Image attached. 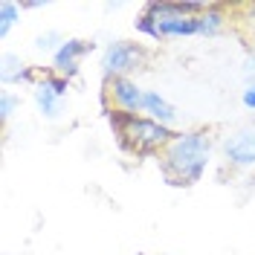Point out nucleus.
Masks as SVG:
<instances>
[{
    "label": "nucleus",
    "instance_id": "f257e3e1",
    "mask_svg": "<svg viewBox=\"0 0 255 255\" xmlns=\"http://www.w3.org/2000/svg\"><path fill=\"white\" fill-rule=\"evenodd\" d=\"M215 145H218V136L206 125L177 130L174 139L165 145L162 154L157 157L162 180L171 189H191V186H197L203 180V174H206V168L212 165Z\"/></svg>",
    "mask_w": 255,
    "mask_h": 255
},
{
    "label": "nucleus",
    "instance_id": "f03ea898",
    "mask_svg": "<svg viewBox=\"0 0 255 255\" xmlns=\"http://www.w3.org/2000/svg\"><path fill=\"white\" fill-rule=\"evenodd\" d=\"M111 125L119 151H125L133 159H157L162 148L174 139V128L159 125L151 116L142 113H128V111H108L105 113Z\"/></svg>",
    "mask_w": 255,
    "mask_h": 255
},
{
    "label": "nucleus",
    "instance_id": "7ed1b4c3",
    "mask_svg": "<svg viewBox=\"0 0 255 255\" xmlns=\"http://www.w3.org/2000/svg\"><path fill=\"white\" fill-rule=\"evenodd\" d=\"M151 61V49L136 41H111L102 49V79H116V76H130L145 70Z\"/></svg>",
    "mask_w": 255,
    "mask_h": 255
},
{
    "label": "nucleus",
    "instance_id": "20e7f679",
    "mask_svg": "<svg viewBox=\"0 0 255 255\" xmlns=\"http://www.w3.org/2000/svg\"><path fill=\"white\" fill-rule=\"evenodd\" d=\"M221 154H223V168L229 171H255V122L238 125L221 139Z\"/></svg>",
    "mask_w": 255,
    "mask_h": 255
},
{
    "label": "nucleus",
    "instance_id": "39448f33",
    "mask_svg": "<svg viewBox=\"0 0 255 255\" xmlns=\"http://www.w3.org/2000/svg\"><path fill=\"white\" fill-rule=\"evenodd\" d=\"M145 87L136 84L130 76H116V79H102V113L108 111H128V113H142Z\"/></svg>",
    "mask_w": 255,
    "mask_h": 255
},
{
    "label": "nucleus",
    "instance_id": "423d86ee",
    "mask_svg": "<svg viewBox=\"0 0 255 255\" xmlns=\"http://www.w3.org/2000/svg\"><path fill=\"white\" fill-rule=\"evenodd\" d=\"M96 49V41H87V38H67L61 44V49L52 55V70L58 76H67L73 81L81 73V61Z\"/></svg>",
    "mask_w": 255,
    "mask_h": 255
},
{
    "label": "nucleus",
    "instance_id": "0eeeda50",
    "mask_svg": "<svg viewBox=\"0 0 255 255\" xmlns=\"http://www.w3.org/2000/svg\"><path fill=\"white\" fill-rule=\"evenodd\" d=\"M142 116H151L154 122L159 125H168L174 128V122L180 119V111L174 105L159 93V90H145V99H142Z\"/></svg>",
    "mask_w": 255,
    "mask_h": 255
},
{
    "label": "nucleus",
    "instance_id": "6e6552de",
    "mask_svg": "<svg viewBox=\"0 0 255 255\" xmlns=\"http://www.w3.org/2000/svg\"><path fill=\"white\" fill-rule=\"evenodd\" d=\"M32 99H35V105H38V113L47 119V122H55L58 116L64 113V99L52 87H49L47 81V73H44V79L35 84V90H32Z\"/></svg>",
    "mask_w": 255,
    "mask_h": 255
},
{
    "label": "nucleus",
    "instance_id": "1a4fd4ad",
    "mask_svg": "<svg viewBox=\"0 0 255 255\" xmlns=\"http://www.w3.org/2000/svg\"><path fill=\"white\" fill-rule=\"evenodd\" d=\"M229 23V9L223 3H209L203 15H197V35L200 38H218Z\"/></svg>",
    "mask_w": 255,
    "mask_h": 255
},
{
    "label": "nucleus",
    "instance_id": "9d476101",
    "mask_svg": "<svg viewBox=\"0 0 255 255\" xmlns=\"http://www.w3.org/2000/svg\"><path fill=\"white\" fill-rule=\"evenodd\" d=\"M159 32H162L165 41L191 38V35H197V17H162L159 20Z\"/></svg>",
    "mask_w": 255,
    "mask_h": 255
},
{
    "label": "nucleus",
    "instance_id": "9b49d317",
    "mask_svg": "<svg viewBox=\"0 0 255 255\" xmlns=\"http://www.w3.org/2000/svg\"><path fill=\"white\" fill-rule=\"evenodd\" d=\"M26 67L29 64H23V58L17 52H3V58H0V84H3V90H9L12 84H17V79L23 76Z\"/></svg>",
    "mask_w": 255,
    "mask_h": 255
},
{
    "label": "nucleus",
    "instance_id": "f8f14e48",
    "mask_svg": "<svg viewBox=\"0 0 255 255\" xmlns=\"http://www.w3.org/2000/svg\"><path fill=\"white\" fill-rule=\"evenodd\" d=\"M20 3L15 0H0V38H9V32L17 26L20 20Z\"/></svg>",
    "mask_w": 255,
    "mask_h": 255
},
{
    "label": "nucleus",
    "instance_id": "ddd939ff",
    "mask_svg": "<svg viewBox=\"0 0 255 255\" xmlns=\"http://www.w3.org/2000/svg\"><path fill=\"white\" fill-rule=\"evenodd\" d=\"M133 29L139 32V35H145V38H151V41H157V44L165 41L162 32H159V20L154 15H148V12H139V15L133 17Z\"/></svg>",
    "mask_w": 255,
    "mask_h": 255
},
{
    "label": "nucleus",
    "instance_id": "4468645a",
    "mask_svg": "<svg viewBox=\"0 0 255 255\" xmlns=\"http://www.w3.org/2000/svg\"><path fill=\"white\" fill-rule=\"evenodd\" d=\"M64 41H67V38H64L58 29H47V32H41V35L35 38V49H41V52H52V55H55V52L61 49Z\"/></svg>",
    "mask_w": 255,
    "mask_h": 255
},
{
    "label": "nucleus",
    "instance_id": "2eb2a0df",
    "mask_svg": "<svg viewBox=\"0 0 255 255\" xmlns=\"http://www.w3.org/2000/svg\"><path fill=\"white\" fill-rule=\"evenodd\" d=\"M20 108V93L15 90H0V119H3V125L12 119V113Z\"/></svg>",
    "mask_w": 255,
    "mask_h": 255
},
{
    "label": "nucleus",
    "instance_id": "dca6fc26",
    "mask_svg": "<svg viewBox=\"0 0 255 255\" xmlns=\"http://www.w3.org/2000/svg\"><path fill=\"white\" fill-rule=\"evenodd\" d=\"M241 105H244L247 111H255V84H244V90H241Z\"/></svg>",
    "mask_w": 255,
    "mask_h": 255
},
{
    "label": "nucleus",
    "instance_id": "f3484780",
    "mask_svg": "<svg viewBox=\"0 0 255 255\" xmlns=\"http://www.w3.org/2000/svg\"><path fill=\"white\" fill-rule=\"evenodd\" d=\"M44 6H47V3H41V0H38V3H29V0H26V3H20V9H23V12H32V9H44Z\"/></svg>",
    "mask_w": 255,
    "mask_h": 255
},
{
    "label": "nucleus",
    "instance_id": "a211bd4d",
    "mask_svg": "<svg viewBox=\"0 0 255 255\" xmlns=\"http://www.w3.org/2000/svg\"><path fill=\"white\" fill-rule=\"evenodd\" d=\"M250 186H255V171H253V174H250Z\"/></svg>",
    "mask_w": 255,
    "mask_h": 255
},
{
    "label": "nucleus",
    "instance_id": "6ab92c4d",
    "mask_svg": "<svg viewBox=\"0 0 255 255\" xmlns=\"http://www.w3.org/2000/svg\"><path fill=\"white\" fill-rule=\"evenodd\" d=\"M253 41H255V29H253Z\"/></svg>",
    "mask_w": 255,
    "mask_h": 255
}]
</instances>
